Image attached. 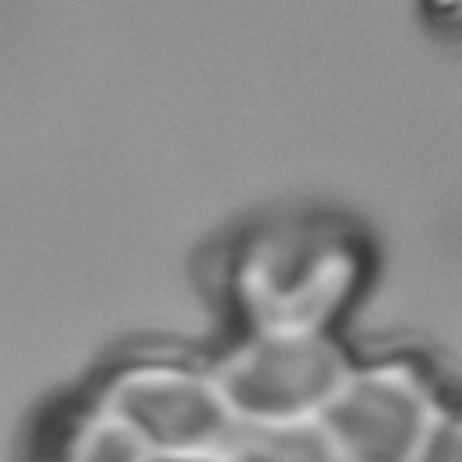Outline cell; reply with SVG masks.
I'll use <instances>...</instances> for the list:
<instances>
[{
	"mask_svg": "<svg viewBox=\"0 0 462 462\" xmlns=\"http://www.w3.org/2000/svg\"><path fill=\"white\" fill-rule=\"evenodd\" d=\"M105 415L119 419L141 437L155 458H209L217 462L235 437V411L217 383H202L188 372H134L105 404Z\"/></svg>",
	"mask_w": 462,
	"mask_h": 462,
	"instance_id": "cell-1",
	"label": "cell"
},
{
	"mask_svg": "<svg viewBox=\"0 0 462 462\" xmlns=\"http://www.w3.org/2000/svg\"><path fill=\"white\" fill-rule=\"evenodd\" d=\"M343 383L346 368L318 332H267L217 379L231 411L256 422H296L303 411L325 408Z\"/></svg>",
	"mask_w": 462,
	"mask_h": 462,
	"instance_id": "cell-2",
	"label": "cell"
},
{
	"mask_svg": "<svg viewBox=\"0 0 462 462\" xmlns=\"http://www.w3.org/2000/svg\"><path fill=\"white\" fill-rule=\"evenodd\" d=\"M328 426L321 430L332 451L354 455L361 462L397 458L415 444V430L422 419V393L404 372H368L336 390L325 404Z\"/></svg>",
	"mask_w": 462,
	"mask_h": 462,
	"instance_id": "cell-3",
	"label": "cell"
},
{
	"mask_svg": "<svg viewBox=\"0 0 462 462\" xmlns=\"http://www.w3.org/2000/svg\"><path fill=\"white\" fill-rule=\"evenodd\" d=\"M350 256L332 245H292L256 263V310L271 332H314L318 321L346 296Z\"/></svg>",
	"mask_w": 462,
	"mask_h": 462,
	"instance_id": "cell-4",
	"label": "cell"
},
{
	"mask_svg": "<svg viewBox=\"0 0 462 462\" xmlns=\"http://www.w3.org/2000/svg\"><path fill=\"white\" fill-rule=\"evenodd\" d=\"M217 462H336V451L321 430L300 422H260L256 430H235Z\"/></svg>",
	"mask_w": 462,
	"mask_h": 462,
	"instance_id": "cell-5",
	"label": "cell"
},
{
	"mask_svg": "<svg viewBox=\"0 0 462 462\" xmlns=\"http://www.w3.org/2000/svg\"><path fill=\"white\" fill-rule=\"evenodd\" d=\"M69 462H155V455L141 444L134 430L101 411L76 440Z\"/></svg>",
	"mask_w": 462,
	"mask_h": 462,
	"instance_id": "cell-6",
	"label": "cell"
},
{
	"mask_svg": "<svg viewBox=\"0 0 462 462\" xmlns=\"http://www.w3.org/2000/svg\"><path fill=\"white\" fill-rule=\"evenodd\" d=\"M433 4H437L451 22H462V0H433Z\"/></svg>",
	"mask_w": 462,
	"mask_h": 462,
	"instance_id": "cell-7",
	"label": "cell"
}]
</instances>
